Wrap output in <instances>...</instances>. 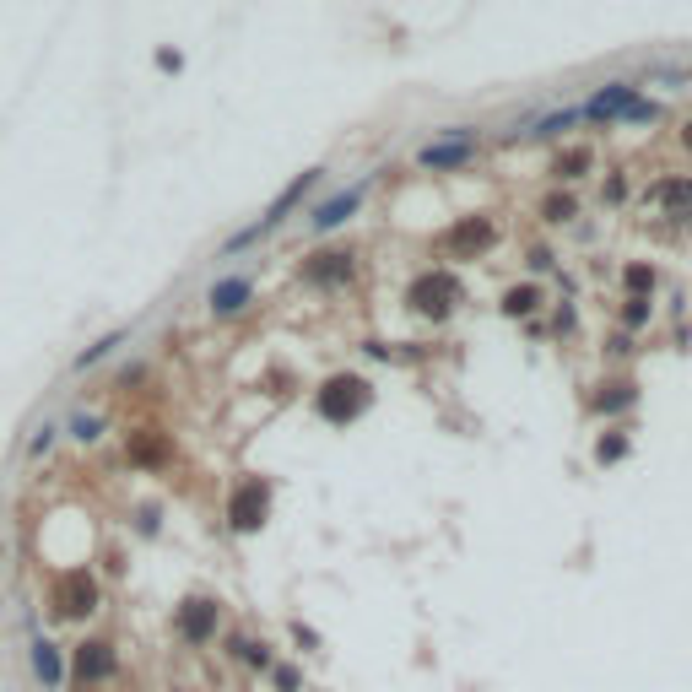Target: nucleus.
Here are the masks:
<instances>
[{"label": "nucleus", "mask_w": 692, "mask_h": 692, "mask_svg": "<svg viewBox=\"0 0 692 692\" xmlns=\"http://www.w3.org/2000/svg\"><path fill=\"white\" fill-rule=\"evenodd\" d=\"M363 406H368V384L363 379H330L325 395H319V411H325L330 422H352Z\"/></svg>", "instance_id": "1"}, {"label": "nucleus", "mask_w": 692, "mask_h": 692, "mask_svg": "<svg viewBox=\"0 0 692 692\" xmlns=\"http://www.w3.org/2000/svg\"><path fill=\"white\" fill-rule=\"evenodd\" d=\"M265 514H271V492H265V482H244L233 492V503H228L233 530H260Z\"/></svg>", "instance_id": "2"}, {"label": "nucleus", "mask_w": 692, "mask_h": 692, "mask_svg": "<svg viewBox=\"0 0 692 692\" xmlns=\"http://www.w3.org/2000/svg\"><path fill=\"white\" fill-rule=\"evenodd\" d=\"M455 298H460V287H455V276H444V271H438V276H422V282L411 287V309H417V314H433V319L455 309Z\"/></svg>", "instance_id": "3"}, {"label": "nucleus", "mask_w": 692, "mask_h": 692, "mask_svg": "<svg viewBox=\"0 0 692 692\" xmlns=\"http://www.w3.org/2000/svg\"><path fill=\"white\" fill-rule=\"evenodd\" d=\"M649 206L676 217V222H692V179H660L655 190H649Z\"/></svg>", "instance_id": "4"}, {"label": "nucleus", "mask_w": 692, "mask_h": 692, "mask_svg": "<svg viewBox=\"0 0 692 692\" xmlns=\"http://www.w3.org/2000/svg\"><path fill=\"white\" fill-rule=\"evenodd\" d=\"M109 671H114V649L103 644V638H92V644L76 649V687H98Z\"/></svg>", "instance_id": "5"}, {"label": "nucleus", "mask_w": 692, "mask_h": 692, "mask_svg": "<svg viewBox=\"0 0 692 692\" xmlns=\"http://www.w3.org/2000/svg\"><path fill=\"white\" fill-rule=\"evenodd\" d=\"M98 606V584H92L82 568L76 574L60 579V617H87V611Z\"/></svg>", "instance_id": "6"}, {"label": "nucleus", "mask_w": 692, "mask_h": 692, "mask_svg": "<svg viewBox=\"0 0 692 692\" xmlns=\"http://www.w3.org/2000/svg\"><path fill=\"white\" fill-rule=\"evenodd\" d=\"M179 633L190 638V644H206V638L217 633V606L211 601H184L179 606Z\"/></svg>", "instance_id": "7"}, {"label": "nucleus", "mask_w": 692, "mask_h": 692, "mask_svg": "<svg viewBox=\"0 0 692 692\" xmlns=\"http://www.w3.org/2000/svg\"><path fill=\"white\" fill-rule=\"evenodd\" d=\"M487 244H492V222H482V217H465L460 228L444 238V249H449V255H482Z\"/></svg>", "instance_id": "8"}, {"label": "nucleus", "mask_w": 692, "mask_h": 692, "mask_svg": "<svg viewBox=\"0 0 692 692\" xmlns=\"http://www.w3.org/2000/svg\"><path fill=\"white\" fill-rule=\"evenodd\" d=\"M363 195H368V184H352V190H346V195H336V201H325V206L314 211V228H319V233L341 228V222L352 217L357 206H363Z\"/></svg>", "instance_id": "9"}, {"label": "nucleus", "mask_w": 692, "mask_h": 692, "mask_svg": "<svg viewBox=\"0 0 692 692\" xmlns=\"http://www.w3.org/2000/svg\"><path fill=\"white\" fill-rule=\"evenodd\" d=\"M471 157V136L455 130V141H438V146H422V168H455Z\"/></svg>", "instance_id": "10"}, {"label": "nucleus", "mask_w": 692, "mask_h": 692, "mask_svg": "<svg viewBox=\"0 0 692 692\" xmlns=\"http://www.w3.org/2000/svg\"><path fill=\"white\" fill-rule=\"evenodd\" d=\"M244 303H249V282H244V276H228V282L211 287V309H217V314H238Z\"/></svg>", "instance_id": "11"}, {"label": "nucleus", "mask_w": 692, "mask_h": 692, "mask_svg": "<svg viewBox=\"0 0 692 692\" xmlns=\"http://www.w3.org/2000/svg\"><path fill=\"white\" fill-rule=\"evenodd\" d=\"M628 103H633V87H628V82H611L606 92H595V98H590V109H584V114L611 119V114H622V109H628Z\"/></svg>", "instance_id": "12"}, {"label": "nucleus", "mask_w": 692, "mask_h": 692, "mask_svg": "<svg viewBox=\"0 0 692 692\" xmlns=\"http://www.w3.org/2000/svg\"><path fill=\"white\" fill-rule=\"evenodd\" d=\"M33 671H38V682H44V687H60V682H65V665H60V649H55V644H44V638H38V644H33Z\"/></svg>", "instance_id": "13"}, {"label": "nucleus", "mask_w": 692, "mask_h": 692, "mask_svg": "<svg viewBox=\"0 0 692 692\" xmlns=\"http://www.w3.org/2000/svg\"><path fill=\"white\" fill-rule=\"evenodd\" d=\"M346 271H352V260H346V255H319V260L309 265V276H314V282H341Z\"/></svg>", "instance_id": "14"}, {"label": "nucleus", "mask_w": 692, "mask_h": 692, "mask_svg": "<svg viewBox=\"0 0 692 692\" xmlns=\"http://www.w3.org/2000/svg\"><path fill=\"white\" fill-rule=\"evenodd\" d=\"M114 346H119V336H103L98 346H87V352H82V368H92V363H98L103 352H114Z\"/></svg>", "instance_id": "15"}, {"label": "nucleus", "mask_w": 692, "mask_h": 692, "mask_svg": "<svg viewBox=\"0 0 692 692\" xmlns=\"http://www.w3.org/2000/svg\"><path fill=\"white\" fill-rule=\"evenodd\" d=\"M136 460H163V438H136Z\"/></svg>", "instance_id": "16"}, {"label": "nucleus", "mask_w": 692, "mask_h": 692, "mask_svg": "<svg viewBox=\"0 0 692 692\" xmlns=\"http://www.w3.org/2000/svg\"><path fill=\"white\" fill-rule=\"evenodd\" d=\"M530 303H536V292H530V287H525V292H509V303H503V309H509V314H525V309H530Z\"/></svg>", "instance_id": "17"}, {"label": "nucleus", "mask_w": 692, "mask_h": 692, "mask_svg": "<svg viewBox=\"0 0 692 692\" xmlns=\"http://www.w3.org/2000/svg\"><path fill=\"white\" fill-rule=\"evenodd\" d=\"M628 287H633V292L655 287V271H644V265H633V271H628Z\"/></svg>", "instance_id": "18"}, {"label": "nucleus", "mask_w": 692, "mask_h": 692, "mask_svg": "<svg viewBox=\"0 0 692 692\" xmlns=\"http://www.w3.org/2000/svg\"><path fill=\"white\" fill-rule=\"evenodd\" d=\"M622 119H638V125H644V119H655V103H628Z\"/></svg>", "instance_id": "19"}, {"label": "nucleus", "mask_w": 692, "mask_h": 692, "mask_svg": "<svg viewBox=\"0 0 692 692\" xmlns=\"http://www.w3.org/2000/svg\"><path fill=\"white\" fill-rule=\"evenodd\" d=\"M584 163H590V152H568V157H563V163H557V173H563V168H568V173H579Z\"/></svg>", "instance_id": "20"}, {"label": "nucleus", "mask_w": 692, "mask_h": 692, "mask_svg": "<svg viewBox=\"0 0 692 692\" xmlns=\"http://www.w3.org/2000/svg\"><path fill=\"white\" fill-rule=\"evenodd\" d=\"M628 455V444H622V438H611V444H601V460H622Z\"/></svg>", "instance_id": "21"}, {"label": "nucleus", "mask_w": 692, "mask_h": 692, "mask_svg": "<svg viewBox=\"0 0 692 692\" xmlns=\"http://www.w3.org/2000/svg\"><path fill=\"white\" fill-rule=\"evenodd\" d=\"M682 141H687V146H692V125H687V136H682Z\"/></svg>", "instance_id": "22"}]
</instances>
